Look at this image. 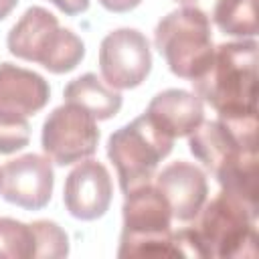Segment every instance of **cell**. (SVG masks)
I'll use <instances>...</instances> for the list:
<instances>
[{"instance_id":"obj_1","label":"cell","mask_w":259,"mask_h":259,"mask_svg":"<svg viewBox=\"0 0 259 259\" xmlns=\"http://www.w3.org/2000/svg\"><path fill=\"white\" fill-rule=\"evenodd\" d=\"M188 148L221 190L245 198L257 194V115L202 121L188 136Z\"/></svg>"},{"instance_id":"obj_2","label":"cell","mask_w":259,"mask_h":259,"mask_svg":"<svg viewBox=\"0 0 259 259\" xmlns=\"http://www.w3.org/2000/svg\"><path fill=\"white\" fill-rule=\"evenodd\" d=\"M190 83L221 119L257 115V42L243 38L214 47L208 67Z\"/></svg>"},{"instance_id":"obj_3","label":"cell","mask_w":259,"mask_h":259,"mask_svg":"<svg viewBox=\"0 0 259 259\" xmlns=\"http://www.w3.org/2000/svg\"><path fill=\"white\" fill-rule=\"evenodd\" d=\"M6 45L10 55L38 63L55 75L73 71L85 57L83 40L71 28L61 26L57 16L42 6H30L18 18Z\"/></svg>"},{"instance_id":"obj_4","label":"cell","mask_w":259,"mask_h":259,"mask_svg":"<svg viewBox=\"0 0 259 259\" xmlns=\"http://www.w3.org/2000/svg\"><path fill=\"white\" fill-rule=\"evenodd\" d=\"M117 257H180L172 241V210L150 182L125 194Z\"/></svg>"},{"instance_id":"obj_5","label":"cell","mask_w":259,"mask_h":259,"mask_svg":"<svg viewBox=\"0 0 259 259\" xmlns=\"http://www.w3.org/2000/svg\"><path fill=\"white\" fill-rule=\"evenodd\" d=\"M196 233L206 257H255L257 255V206L237 194L221 190L204 202L196 214Z\"/></svg>"},{"instance_id":"obj_6","label":"cell","mask_w":259,"mask_h":259,"mask_svg":"<svg viewBox=\"0 0 259 259\" xmlns=\"http://www.w3.org/2000/svg\"><path fill=\"white\" fill-rule=\"evenodd\" d=\"M154 45L176 77L194 81L214 53L210 20L198 6H180L156 24Z\"/></svg>"},{"instance_id":"obj_7","label":"cell","mask_w":259,"mask_h":259,"mask_svg":"<svg viewBox=\"0 0 259 259\" xmlns=\"http://www.w3.org/2000/svg\"><path fill=\"white\" fill-rule=\"evenodd\" d=\"M174 138L162 132L148 113L117 127L107 140V158L113 162L123 194L150 184L160 162L172 152Z\"/></svg>"},{"instance_id":"obj_8","label":"cell","mask_w":259,"mask_h":259,"mask_svg":"<svg viewBox=\"0 0 259 259\" xmlns=\"http://www.w3.org/2000/svg\"><path fill=\"white\" fill-rule=\"evenodd\" d=\"M40 144L45 154L59 166L91 158L99 144L97 119L77 103L65 101L45 119Z\"/></svg>"},{"instance_id":"obj_9","label":"cell","mask_w":259,"mask_h":259,"mask_svg":"<svg viewBox=\"0 0 259 259\" xmlns=\"http://www.w3.org/2000/svg\"><path fill=\"white\" fill-rule=\"evenodd\" d=\"M99 71L113 89H134L152 71L150 40L138 28H117L99 45Z\"/></svg>"},{"instance_id":"obj_10","label":"cell","mask_w":259,"mask_h":259,"mask_svg":"<svg viewBox=\"0 0 259 259\" xmlns=\"http://www.w3.org/2000/svg\"><path fill=\"white\" fill-rule=\"evenodd\" d=\"M53 160L40 154H24L2 166L0 194L6 202L26 210H40L49 204L55 186Z\"/></svg>"},{"instance_id":"obj_11","label":"cell","mask_w":259,"mask_h":259,"mask_svg":"<svg viewBox=\"0 0 259 259\" xmlns=\"http://www.w3.org/2000/svg\"><path fill=\"white\" fill-rule=\"evenodd\" d=\"M113 196V184L107 168L99 160H81L67 176L63 202L71 217L79 221L101 219Z\"/></svg>"},{"instance_id":"obj_12","label":"cell","mask_w":259,"mask_h":259,"mask_svg":"<svg viewBox=\"0 0 259 259\" xmlns=\"http://www.w3.org/2000/svg\"><path fill=\"white\" fill-rule=\"evenodd\" d=\"M154 186L168 200L172 219L180 223L194 221L208 194L206 174L186 160H176L164 166L154 176Z\"/></svg>"},{"instance_id":"obj_13","label":"cell","mask_w":259,"mask_h":259,"mask_svg":"<svg viewBox=\"0 0 259 259\" xmlns=\"http://www.w3.org/2000/svg\"><path fill=\"white\" fill-rule=\"evenodd\" d=\"M51 99L49 81L24 67L0 63V113L28 117Z\"/></svg>"},{"instance_id":"obj_14","label":"cell","mask_w":259,"mask_h":259,"mask_svg":"<svg viewBox=\"0 0 259 259\" xmlns=\"http://www.w3.org/2000/svg\"><path fill=\"white\" fill-rule=\"evenodd\" d=\"M146 113L170 138L190 136L204 121L202 99L184 89H166L152 97Z\"/></svg>"},{"instance_id":"obj_15","label":"cell","mask_w":259,"mask_h":259,"mask_svg":"<svg viewBox=\"0 0 259 259\" xmlns=\"http://www.w3.org/2000/svg\"><path fill=\"white\" fill-rule=\"evenodd\" d=\"M65 101L77 103L85 111H89L95 119H111L119 113L123 97L119 89H113L95 73H85L67 83L63 91Z\"/></svg>"},{"instance_id":"obj_16","label":"cell","mask_w":259,"mask_h":259,"mask_svg":"<svg viewBox=\"0 0 259 259\" xmlns=\"http://www.w3.org/2000/svg\"><path fill=\"white\" fill-rule=\"evenodd\" d=\"M212 20L221 32L231 36L253 38L257 34L253 0H217Z\"/></svg>"},{"instance_id":"obj_17","label":"cell","mask_w":259,"mask_h":259,"mask_svg":"<svg viewBox=\"0 0 259 259\" xmlns=\"http://www.w3.org/2000/svg\"><path fill=\"white\" fill-rule=\"evenodd\" d=\"M34 251L36 241L32 225L10 217H0V257L32 259Z\"/></svg>"},{"instance_id":"obj_18","label":"cell","mask_w":259,"mask_h":259,"mask_svg":"<svg viewBox=\"0 0 259 259\" xmlns=\"http://www.w3.org/2000/svg\"><path fill=\"white\" fill-rule=\"evenodd\" d=\"M30 225L34 229V241H36L34 257L61 259L69 255V235L55 221L40 219Z\"/></svg>"},{"instance_id":"obj_19","label":"cell","mask_w":259,"mask_h":259,"mask_svg":"<svg viewBox=\"0 0 259 259\" xmlns=\"http://www.w3.org/2000/svg\"><path fill=\"white\" fill-rule=\"evenodd\" d=\"M30 125L26 117L0 113V154H14L28 146Z\"/></svg>"},{"instance_id":"obj_20","label":"cell","mask_w":259,"mask_h":259,"mask_svg":"<svg viewBox=\"0 0 259 259\" xmlns=\"http://www.w3.org/2000/svg\"><path fill=\"white\" fill-rule=\"evenodd\" d=\"M63 14L67 16H77L83 14L89 8V0H51Z\"/></svg>"},{"instance_id":"obj_21","label":"cell","mask_w":259,"mask_h":259,"mask_svg":"<svg viewBox=\"0 0 259 259\" xmlns=\"http://www.w3.org/2000/svg\"><path fill=\"white\" fill-rule=\"evenodd\" d=\"M140 2H142V0H99V4H101L105 10H109V12H117V14H121V12H130V10L138 8Z\"/></svg>"},{"instance_id":"obj_22","label":"cell","mask_w":259,"mask_h":259,"mask_svg":"<svg viewBox=\"0 0 259 259\" xmlns=\"http://www.w3.org/2000/svg\"><path fill=\"white\" fill-rule=\"evenodd\" d=\"M18 0H0V20H4L14 8H16Z\"/></svg>"},{"instance_id":"obj_23","label":"cell","mask_w":259,"mask_h":259,"mask_svg":"<svg viewBox=\"0 0 259 259\" xmlns=\"http://www.w3.org/2000/svg\"><path fill=\"white\" fill-rule=\"evenodd\" d=\"M0 182H2V168H0Z\"/></svg>"},{"instance_id":"obj_24","label":"cell","mask_w":259,"mask_h":259,"mask_svg":"<svg viewBox=\"0 0 259 259\" xmlns=\"http://www.w3.org/2000/svg\"><path fill=\"white\" fill-rule=\"evenodd\" d=\"M176 2H190V0H176Z\"/></svg>"}]
</instances>
